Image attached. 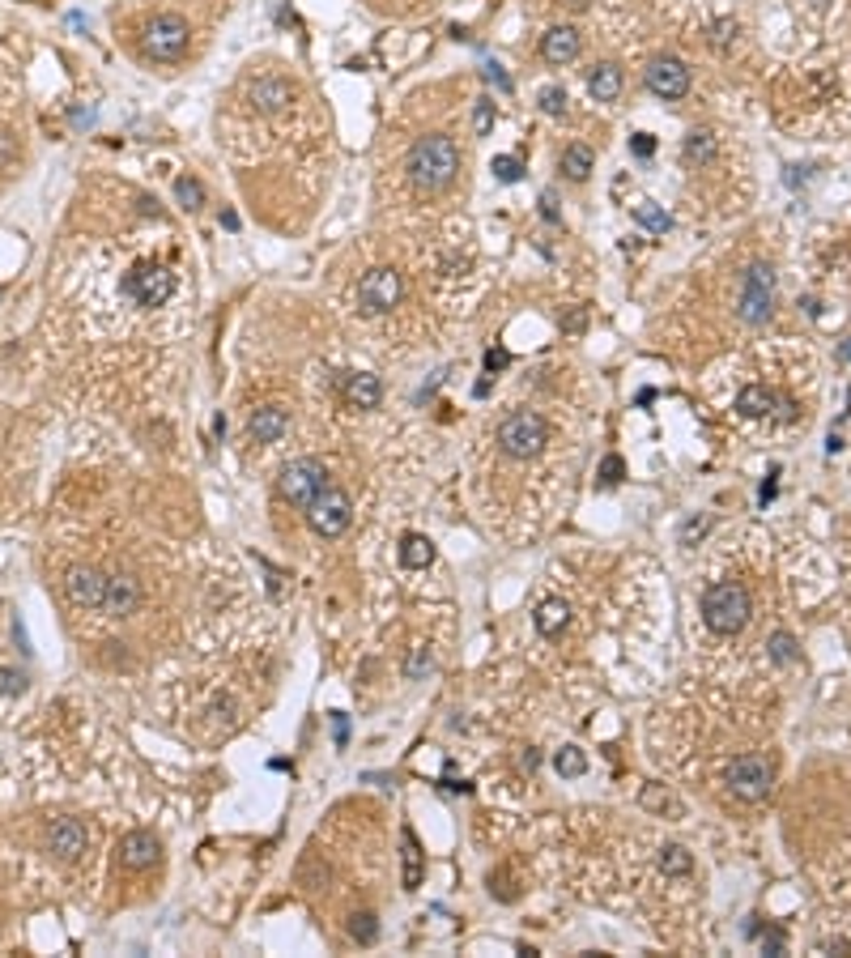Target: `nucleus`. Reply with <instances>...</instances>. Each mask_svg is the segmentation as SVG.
<instances>
[{"instance_id": "obj_1", "label": "nucleus", "mask_w": 851, "mask_h": 958, "mask_svg": "<svg viewBox=\"0 0 851 958\" xmlns=\"http://www.w3.org/2000/svg\"><path fill=\"white\" fill-rule=\"evenodd\" d=\"M409 183L417 188V192H443L447 183L456 179V171H460V149H456V141L451 137H422V141L409 149Z\"/></svg>"}, {"instance_id": "obj_2", "label": "nucleus", "mask_w": 851, "mask_h": 958, "mask_svg": "<svg viewBox=\"0 0 851 958\" xmlns=\"http://www.w3.org/2000/svg\"><path fill=\"white\" fill-rule=\"evenodd\" d=\"M754 614V601H749V588L737 584V580H720L703 592V622L715 635H737L745 631V622Z\"/></svg>"}, {"instance_id": "obj_3", "label": "nucleus", "mask_w": 851, "mask_h": 958, "mask_svg": "<svg viewBox=\"0 0 851 958\" xmlns=\"http://www.w3.org/2000/svg\"><path fill=\"white\" fill-rule=\"evenodd\" d=\"M545 444H550V426H545L541 413H532V409H515V413H507L502 426H498V447H502V456H511V461H532V456L545 452Z\"/></svg>"}, {"instance_id": "obj_4", "label": "nucleus", "mask_w": 851, "mask_h": 958, "mask_svg": "<svg viewBox=\"0 0 851 958\" xmlns=\"http://www.w3.org/2000/svg\"><path fill=\"white\" fill-rule=\"evenodd\" d=\"M188 43H192L188 21L179 18V13H158V18L145 26L141 52H145V60H154V64H179L183 52H188Z\"/></svg>"}, {"instance_id": "obj_5", "label": "nucleus", "mask_w": 851, "mask_h": 958, "mask_svg": "<svg viewBox=\"0 0 851 958\" xmlns=\"http://www.w3.org/2000/svg\"><path fill=\"white\" fill-rule=\"evenodd\" d=\"M120 290H124V299L137 302V307H162V302L175 294V273H171L166 265L141 260V265H132L124 273Z\"/></svg>"}, {"instance_id": "obj_6", "label": "nucleus", "mask_w": 851, "mask_h": 958, "mask_svg": "<svg viewBox=\"0 0 851 958\" xmlns=\"http://www.w3.org/2000/svg\"><path fill=\"white\" fill-rule=\"evenodd\" d=\"M728 788H732L737 801L758 805V801H766L771 788H775V763H771L766 754H741L737 763L728 767Z\"/></svg>"}, {"instance_id": "obj_7", "label": "nucleus", "mask_w": 851, "mask_h": 958, "mask_svg": "<svg viewBox=\"0 0 851 958\" xmlns=\"http://www.w3.org/2000/svg\"><path fill=\"white\" fill-rule=\"evenodd\" d=\"M775 311V268L771 265H749L741 282V302H737V316L745 324H766Z\"/></svg>"}, {"instance_id": "obj_8", "label": "nucleus", "mask_w": 851, "mask_h": 958, "mask_svg": "<svg viewBox=\"0 0 851 958\" xmlns=\"http://www.w3.org/2000/svg\"><path fill=\"white\" fill-rule=\"evenodd\" d=\"M302 512H307V524L319 537H341V532L350 529V520H354V503H350V495L341 486H324Z\"/></svg>"}, {"instance_id": "obj_9", "label": "nucleus", "mask_w": 851, "mask_h": 958, "mask_svg": "<svg viewBox=\"0 0 851 958\" xmlns=\"http://www.w3.org/2000/svg\"><path fill=\"white\" fill-rule=\"evenodd\" d=\"M324 486H333V481H328V469H324L316 456H302V461H290L282 469V478H277V495H282L285 503H294V507H307Z\"/></svg>"}, {"instance_id": "obj_10", "label": "nucleus", "mask_w": 851, "mask_h": 958, "mask_svg": "<svg viewBox=\"0 0 851 958\" xmlns=\"http://www.w3.org/2000/svg\"><path fill=\"white\" fill-rule=\"evenodd\" d=\"M405 294V277L396 268H371L362 282H358V311L362 316H383L392 311Z\"/></svg>"}, {"instance_id": "obj_11", "label": "nucleus", "mask_w": 851, "mask_h": 958, "mask_svg": "<svg viewBox=\"0 0 851 958\" xmlns=\"http://www.w3.org/2000/svg\"><path fill=\"white\" fill-rule=\"evenodd\" d=\"M643 81H647V89H652L656 98H664V103H677V98L690 94V69H686V60H677V55H656V60L647 64V72H643Z\"/></svg>"}, {"instance_id": "obj_12", "label": "nucleus", "mask_w": 851, "mask_h": 958, "mask_svg": "<svg viewBox=\"0 0 851 958\" xmlns=\"http://www.w3.org/2000/svg\"><path fill=\"white\" fill-rule=\"evenodd\" d=\"M64 592H69V601L81 605V609H103L106 575L94 567H72L69 575H64Z\"/></svg>"}, {"instance_id": "obj_13", "label": "nucleus", "mask_w": 851, "mask_h": 958, "mask_svg": "<svg viewBox=\"0 0 851 958\" xmlns=\"http://www.w3.org/2000/svg\"><path fill=\"white\" fill-rule=\"evenodd\" d=\"M47 848H52V856H60V861H77V856L89 848L86 822H77V818H60L52 831H47Z\"/></svg>"}, {"instance_id": "obj_14", "label": "nucleus", "mask_w": 851, "mask_h": 958, "mask_svg": "<svg viewBox=\"0 0 851 958\" xmlns=\"http://www.w3.org/2000/svg\"><path fill=\"white\" fill-rule=\"evenodd\" d=\"M579 52H584V38H579V30H575V26H553V30H545V35H541V60H545V64H553V69L570 64V60H575Z\"/></svg>"}, {"instance_id": "obj_15", "label": "nucleus", "mask_w": 851, "mask_h": 958, "mask_svg": "<svg viewBox=\"0 0 851 958\" xmlns=\"http://www.w3.org/2000/svg\"><path fill=\"white\" fill-rule=\"evenodd\" d=\"M248 98L260 115H277V111H285V106L294 103V86L285 77H260V81H251Z\"/></svg>"}, {"instance_id": "obj_16", "label": "nucleus", "mask_w": 851, "mask_h": 958, "mask_svg": "<svg viewBox=\"0 0 851 958\" xmlns=\"http://www.w3.org/2000/svg\"><path fill=\"white\" fill-rule=\"evenodd\" d=\"M341 396H345V405H354V409H379L383 384L371 371H345L341 375Z\"/></svg>"}, {"instance_id": "obj_17", "label": "nucleus", "mask_w": 851, "mask_h": 958, "mask_svg": "<svg viewBox=\"0 0 851 958\" xmlns=\"http://www.w3.org/2000/svg\"><path fill=\"white\" fill-rule=\"evenodd\" d=\"M158 856H162V844L154 831H128L120 839V865L124 869H149Z\"/></svg>"}, {"instance_id": "obj_18", "label": "nucleus", "mask_w": 851, "mask_h": 958, "mask_svg": "<svg viewBox=\"0 0 851 958\" xmlns=\"http://www.w3.org/2000/svg\"><path fill=\"white\" fill-rule=\"evenodd\" d=\"M285 430H290V409H282V405L251 409L248 435L256 439V444H277V439H285Z\"/></svg>"}, {"instance_id": "obj_19", "label": "nucleus", "mask_w": 851, "mask_h": 958, "mask_svg": "<svg viewBox=\"0 0 851 958\" xmlns=\"http://www.w3.org/2000/svg\"><path fill=\"white\" fill-rule=\"evenodd\" d=\"M137 605H141V584L132 575H106V597H103L106 614L124 618V614H137Z\"/></svg>"}, {"instance_id": "obj_20", "label": "nucleus", "mask_w": 851, "mask_h": 958, "mask_svg": "<svg viewBox=\"0 0 851 958\" xmlns=\"http://www.w3.org/2000/svg\"><path fill=\"white\" fill-rule=\"evenodd\" d=\"M775 405H779V396H775L771 388H763V384H749V388L737 392V413H741V418H749V422L771 418V413H775Z\"/></svg>"}, {"instance_id": "obj_21", "label": "nucleus", "mask_w": 851, "mask_h": 958, "mask_svg": "<svg viewBox=\"0 0 851 958\" xmlns=\"http://www.w3.org/2000/svg\"><path fill=\"white\" fill-rule=\"evenodd\" d=\"M400 563H405L409 571H426L434 563V541L422 537V532H405V537H400Z\"/></svg>"}, {"instance_id": "obj_22", "label": "nucleus", "mask_w": 851, "mask_h": 958, "mask_svg": "<svg viewBox=\"0 0 851 958\" xmlns=\"http://www.w3.org/2000/svg\"><path fill=\"white\" fill-rule=\"evenodd\" d=\"M532 622H536V631L545 639H558L570 622V605L567 601H541V609L532 614Z\"/></svg>"}, {"instance_id": "obj_23", "label": "nucleus", "mask_w": 851, "mask_h": 958, "mask_svg": "<svg viewBox=\"0 0 851 958\" xmlns=\"http://www.w3.org/2000/svg\"><path fill=\"white\" fill-rule=\"evenodd\" d=\"M587 89H592V98H596V103H613V98L621 94V69L618 64H596L592 77H587Z\"/></svg>"}, {"instance_id": "obj_24", "label": "nucleus", "mask_w": 851, "mask_h": 958, "mask_svg": "<svg viewBox=\"0 0 851 958\" xmlns=\"http://www.w3.org/2000/svg\"><path fill=\"white\" fill-rule=\"evenodd\" d=\"M592 166H596V154H592L587 145H567V149H562V171H567V179L584 183V179L592 175Z\"/></svg>"}, {"instance_id": "obj_25", "label": "nucleus", "mask_w": 851, "mask_h": 958, "mask_svg": "<svg viewBox=\"0 0 851 958\" xmlns=\"http://www.w3.org/2000/svg\"><path fill=\"white\" fill-rule=\"evenodd\" d=\"M400 844H405V873H400V882H405V890H417L422 886V848H417V839H413V831H400Z\"/></svg>"}, {"instance_id": "obj_26", "label": "nucleus", "mask_w": 851, "mask_h": 958, "mask_svg": "<svg viewBox=\"0 0 851 958\" xmlns=\"http://www.w3.org/2000/svg\"><path fill=\"white\" fill-rule=\"evenodd\" d=\"M638 805L643 810H652V814H669V818H681V801L673 797V793H664L660 784H647L643 793H638Z\"/></svg>"}, {"instance_id": "obj_27", "label": "nucleus", "mask_w": 851, "mask_h": 958, "mask_svg": "<svg viewBox=\"0 0 851 958\" xmlns=\"http://www.w3.org/2000/svg\"><path fill=\"white\" fill-rule=\"evenodd\" d=\"M553 771L562 776V780H579L587 771V754L579 750V745H562L558 754H553Z\"/></svg>"}, {"instance_id": "obj_28", "label": "nucleus", "mask_w": 851, "mask_h": 958, "mask_svg": "<svg viewBox=\"0 0 851 958\" xmlns=\"http://www.w3.org/2000/svg\"><path fill=\"white\" fill-rule=\"evenodd\" d=\"M635 222L643 226V231H652V234H664L669 226H673V217L664 213V205H656V200H638L635 205Z\"/></svg>"}, {"instance_id": "obj_29", "label": "nucleus", "mask_w": 851, "mask_h": 958, "mask_svg": "<svg viewBox=\"0 0 851 958\" xmlns=\"http://www.w3.org/2000/svg\"><path fill=\"white\" fill-rule=\"evenodd\" d=\"M711 158H715V137H711L707 128H694L690 137H686V162L690 166H707Z\"/></svg>"}, {"instance_id": "obj_30", "label": "nucleus", "mask_w": 851, "mask_h": 958, "mask_svg": "<svg viewBox=\"0 0 851 958\" xmlns=\"http://www.w3.org/2000/svg\"><path fill=\"white\" fill-rule=\"evenodd\" d=\"M694 869V856L681 844H669V848L660 852V873H669V877H686V873Z\"/></svg>"}, {"instance_id": "obj_31", "label": "nucleus", "mask_w": 851, "mask_h": 958, "mask_svg": "<svg viewBox=\"0 0 851 958\" xmlns=\"http://www.w3.org/2000/svg\"><path fill=\"white\" fill-rule=\"evenodd\" d=\"M175 200L183 205V209H200V205H205V188H200V179L179 175L175 179Z\"/></svg>"}, {"instance_id": "obj_32", "label": "nucleus", "mask_w": 851, "mask_h": 958, "mask_svg": "<svg viewBox=\"0 0 851 958\" xmlns=\"http://www.w3.org/2000/svg\"><path fill=\"white\" fill-rule=\"evenodd\" d=\"M766 652H771L775 665H792L796 660V639L788 635V631H775V635L766 639Z\"/></svg>"}, {"instance_id": "obj_33", "label": "nucleus", "mask_w": 851, "mask_h": 958, "mask_svg": "<svg viewBox=\"0 0 851 958\" xmlns=\"http://www.w3.org/2000/svg\"><path fill=\"white\" fill-rule=\"evenodd\" d=\"M350 933H354L362 945H375V941H379V920H375V911H354V916H350Z\"/></svg>"}, {"instance_id": "obj_34", "label": "nucleus", "mask_w": 851, "mask_h": 958, "mask_svg": "<svg viewBox=\"0 0 851 958\" xmlns=\"http://www.w3.org/2000/svg\"><path fill=\"white\" fill-rule=\"evenodd\" d=\"M490 171H494L498 183H519V179H524V162L515 158V154H498V158L490 162Z\"/></svg>"}, {"instance_id": "obj_35", "label": "nucleus", "mask_w": 851, "mask_h": 958, "mask_svg": "<svg viewBox=\"0 0 851 958\" xmlns=\"http://www.w3.org/2000/svg\"><path fill=\"white\" fill-rule=\"evenodd\" d=\"M541 111H545V115H567V89L562 86L541 89Z\"/></svg>"}, {"instance_id": "obj_36", "label": "nucleus", "mask_w": 851, "mask_h": 958, "mask_svg": "<svg viewBox=\"0 0 851 958\" xmlns=\"http://www.w3.org/2000/svg\"><path fill=\"white\" fill-rule=\"evenodd\" d=\"M494 98H477V106H473V128H477V137H485L490 128H494Z\"/></svg>"}, {"instance_id": "obj_37", "label": "nucleus", "mask_w": 851, "mask_h": 958, "mask_svg": "<svg viewBox=\"0 0 851 958\" xmlns=\"http://www.w3.org/2000/svg\"><path fill=\"white\" fill-rule=\"evenodd\" d=\"M511 367V350H502V345H494V350H485V375H498Z\"/></svg>"}, {"instance_id": "obj_38", "label": "nucleus", "mask_w": 851, "mask_h": 958, "mask_svg": "<svg viewBox=\"0 0 851 958\" xmlns=\"http://www.w3.org/2000/svg\"><path fill=\"white\" fill-rule=\"evenodd\" d=\"M621 473H626L621 456H604V461H601V486H618Z\"/></svg>"}, {"instance_id": "obj_39", "label": "nucleus", "mask_w": 851, "mask_h": 958, "mask_svg": "<svg viewBox=\"0 0 851 958\" xmlns=\"http://www.w3.org/2000/svg\"><path fill=\"white\" fill-rule=\"evenodd\" d=\"M541 217H545L550 226H558V222H562V209H558V192H541Z\"/></svg>"}, {"instance_id": "obj_40", "label": "nucleus", "mask_w": 851, "mask_h": 958, "mask_svg": "<svg viewBox=\"0 0 851 958\" xmlns=\"http://www.w3.org/2000/svg\"><path fill=\"white\" fill-rule=\"evenodd\" d=\"M630 149H635V158H652V154H656V137H652V132H635V137H630Z\"/></svg>"}, {"instance_id": "obj_41", "label": "nucleus", "mask_w": 851, "mask_h": 958, "mask_svg": "<svg viewBox=\"0 0 851 958\" xmlns=\"http://www.w3.org/2000/svg\"><path fill=\"white\" fill-rule=\"evenodd\" d=\"M481 72H485V81H490V86H498L502 94H511V77L502 72V64H494V60H490V64H485Z\"/></svg>"}, {"instance_id": "obj_42", "label": "nucleus", "mask_w": 851, "mask_h": 958, "mask_svg": "<svg viewBox=\"0 0 851 958\" xmlns=\"http://www.w3.org/2000/svg\"><path fill=\"white\" fill-rule=\"evenodd\" d=\"M490 894H498L502 903H511L515 899V886L507 882V873H490Z\"/></svg>"}, {"instance_id": "obj_43", "label": "nucleus", "mask_w": 851, "mask_h": 958, "mask_svg": "<svg viewBox=\"0 0 851 958\" xmlns=\"http://www.w3.org/2000/svg\"><path fill=\"white\" fill-rule=\"evenodd\" d=\"M430 665H434V660H430V652H426V648H417V652H413V660H409L405 674L413 677V682H417L422 674H430Z\"/></svg>"}, {"instance_id": "obj_44", "label": "nucleus", "mask_w": 851, "mask_h": 958, "mask_svg": "<svg viewBox=\"0 0 851 958\" xmlns=\"http://www.w3.org/2000/svg\"><path fill=\"white\" fill-rule=\"evenodd\" d=\"M26 691V677L13 674V669H0V694H21Z\"/></svg>"}, {"instance_id": "obj_45", "label": "nucleus", "mask_w": 851, "mask_h": 958, "mask_svg": "<svg viewBox=\"0 0 851 958\" xmlns=\"http://www.w3.org/2000/svg\"><path fill=\"white\" fill-rule=\"evenodd\" d=\"M711 529V520L707 515H698V520H690V524H686V529H681V541H686V546H690L694 537H703V532Z\"/></svg>"}, {"instance_id": "obj_46", "label": "nucleus", "mask_w": 851, "mask_h": 958, "mask_svg": "<svg viewBox=\"0 0 851 958\" xmlns=\"http://www.w3.org/2000/svg\"><path fill=\"white\" fill-rule=\"evenodd\" d=\"M732 38H737V21H715V43H720V47H728Z\"/></svg>"}, {"instance_id": "obj_47", "label": "nucleus", "mask_w": 851, "mask_h": 958, "mask_svg": "<svg viewBox=\"0 0 851 958\" xmlns=\"http://www.w3.org/2000/svg\"><path fill=\"white\" fill-rule=\"evenodd\" d=\"M584 324H587V311L579 307V311H570V316L562 319V333H584Z\"/></svg>"}, {"instance_id": "obj_48", "label": "nucleus", "mask_w": 851, "mask_h": 958, "mask_svg": "<svg viewBox=\"0 0 851 958\" xmlns=\"http://www.w3.org/2000/svg\"><path fill=\"white\" fill-rule=\"evenodd\" d=\"M536 767H541V754H536V750H532V745H528V750L519 754V771H528V776H532Z\"/></svg>"}, {"instance_id": "obj_49", "label": "nucleus", "mask_w": 851, "mask_h": 958, "mask_svg": "<svg viewBox=\"0 0 851 958\" xmlns=\"http://www.w3.org/2000/svg\"><path fill=\"white\" fill-rule=\"evenodd\" d=\"M763 950H766V954H779V950H783V933H775V928H771V933L763 937Z\"/></svg>"}, {"instance_id": "obj_50", "label": "nucleus", "mask_w": 851, "mask_h": 958, "mask_svg": "<svg viewBox=\"0 0 851 958\" xmlns=\"http://www.w3.org/2000/svg\"><path fill=\"white\" fill-rule=\"evenodd\" d=\"M72 124H77V128L94 124V111H72Z\"/></svg>"}, {"instance_id": "obj_51", "label": "nucleus", "mask_w": 851, "mask_h": 958, "mask_svg": "<svg viewBox=\"0 0 851 958\" xmlns=\"http://www.w3.org/2000/svg\"><path fill=\"white\" fill-rule=\"evenodd\" d=\"M222 226H226V231H239V213L226 209V213H222Z\"/></svg>"}, {"instance_id": "obj_52", "label": "nucleus", "mask_w": 851, "mask_h": 958, "mask_svg": "<svg viewBox=\"0 0 851 958\" xmlns=\"http://www.w3.org/2000/svg\"><path fill=\"white\" fill-rule=\"evenodd\" d=\"M838 354H843V358H847V362H851V337L843 341V345H838Z\"/></svg>"}]
</instances>
